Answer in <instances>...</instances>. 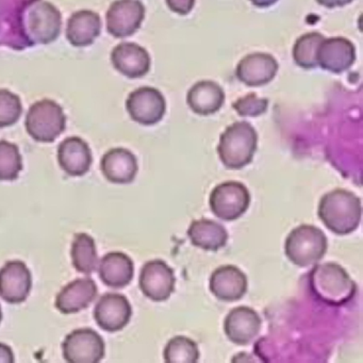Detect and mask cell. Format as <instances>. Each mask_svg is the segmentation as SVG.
<instances>
[{
  "label": "cell",
  "instance_id": "1",
  "mask_svg": "<svg viewBox=\"0 0 363 363\" xmlns=\"http://www.w3.org/2000/svg\"><path fill=\"white\" fill-rule=\"evenodd\" d=\"M18 33L28 45H48L58 39L62 16L46 0H28L18 18Z\"/></svg>",
  "mask_w": 363,
  "mask_h": 363
},
{
  "label": "cell",
  "instance_id": "2",
  "mask_svg": "<svg viewBox=\"0 0 363 363\" xmlns=\"http://www.w3.org/2000/svg\"><path fill=\"white\" fill-rule=\"evenodd\" d=\"M318 218L337 235L354 233L362 216L361 201L356 194L344 189H335L323 195L318 203Z\"/></svg>",
  "mask_w": 363,
  "mask_h": 363
},
{
  "label": "cell",
  "instance_id": "3",
  "mask_svg": "<svg viewBox=\"0 0 363 363\" xmlns=\"http://www.w3.org/2000/svg\"><path fill=\"white\" fill-rule=\"evenodd\" d=\"M309 286L318 301L330 306L350 303L357 291L347 272L333 262L315 265L309 274Z\"/></svg>",
  "mask_w": 363,
  "mask_h": 363
},
{
  "label": "cell",
  "instance_id": "4",
  "mask_svg": "<svg viewBox=\"0 0 363 363\" xmlns=\"http://www.w3.org/2000/svg\"><path fill=\"white\" fill-rule=\"evenodd\" d=\"M257 145L258 135L250 123H233L220 135L218 157L227 169H241L252 162Z\"/></svg>",
  "mask_w": 363,
  "mask_h": 363
},
{
  "label": "cell",
  "instance_id": "5",
  "mask_svg": "<svg viewBox=\"0 0 363 363\" xmlns=\"http://www.w3.org/2000/svg\"><path fill=\"white\" fill-rule=\"evenodd\" d=\"M327 247L328 241L320 228L312 225H301L286 237L284 254L293 264L308 267L322 260Z\"/></svg>",
  "mask_w": 363,
  "mask_h": 363
},
{
  "label": "cell",
  "instance_id": "6",
  "mask_svg": "<svg viewBox=\"0 0 363 363\" xmlns=\"http://www.w3.org/2000/svg\"><path fill=\"white\" fill-rule=\"evenodd\" d=\"M25 126L33 140L50 143L65 133L67 116L58 103L52 99H42L29 108Z\"/></svg>",
  "mask_w": 363,
  "mask_h": 363
},
{
  "label": "cell",
  "instance_id": "7",
  "mask_svg": "<svg viewBox=\"0 0 363 363\" xmlns=\"http://www.w3.org/2000/svg\"><path fill=\"white\" fill-rule=\"evenodd\" d=\"M250 203V191L239 182H222L210 194L209 205L212 213L220 220L228 222L241 218Z\"/></svg>",
  "mask_w": 363,
  "mask_h": 363
},
{
  "label": "cell",
  "instance_id": "8",
  "mask_svg": "<svg viewBox=\"0 0 363 363\" xmlns=\"http://www.w3.org/2000/svg\"><path fill=\"white\" fill-rule=\"evenodd\" d=\"M62 352L67 362L96 363L105 357V342L93 329H76L63 341Z\"/></svg>",
  "mask_w": 363,
  "mask_h": 363
},
{
  "label": "cell",
  "instance_id": "9",
  "mask_svg": "<svg viewBox=\"0 0 363 363\" xmlns=\"http://www.w3.org/2000/svg\"><path fill=\"white\" fill-rule=\"evenodd\" d=\"M145 18V8L140 0H116L106 14L107 30L118 39L135 35Z\"/></svg>",
  "mask_w": 363,
  "mask_h": 363
},
{
  "label": "cell",
  "instance_id": "10",
  "mask_svg": "<svg viewBox=\"0 0 363 363\" xmlns=\"http://www.w3.org/2000/svg\"><path fill=\"white\" fill-rule=\"evenodd\" d=\"M126 109L135 122L150 126L162 120L167 104L164 97L157 89L143 86L129 94Z\"/></svg>",
  "mask_w": 363,
  "mask_h": 363
},
{
  "label": "cell",
  "instance_id": "11",
  "mask_svg": "<svg viewBox=\"0 0 363 363\" xmlns=\"http://www.w3.org/2000/svg\"><path fill=\"white\" fill-rule=\"evenodd\" d=\"M176 278L167 263L160 259L148 261L142 267L139 284L142 293L154 301H164L175 290Z\"/></svg>",
  "mask_w": 363,
  "mask_h": 363
},
{
  "label": "cell",
  "instance_id": "12",
  "mask_svg": "<svg viewBox=\"0 0 363 363\" xmlns=\"http://www.w3.org/2000/svg\"><path fill=\"white\" fill-rule=\"evenodd\" d=\"M133 308L127 297L118 293H107L95 306L94 318L97 324L108 333L122 330L128 325Z\"/></svg>",
  "mask_w": 363,
  "mask_h": 363
},
{
  "label": "cell",
  "instance_id": "13",
  "mask_svg": "<svg viewBox=\"0 0 363 363\" xmlns=\"http://www.w3.org/2000/svg\"><path fill=\"white\" fill-rule=\"evenodd\" d=\"M31 286L33 277L23 261H9L0 269V297L7 303H24Z\"/></svg>",
  "mask_w": 363,
  "mask_h": 363
},
{
  "label": "cell",
  "instance_id": "14",
  "mask_svg": "<svg viewBox=\"0 0 363 363\" xmlns=\"http://www.w3.org/2000/svg\"><path fill=\"white\" fill-rule=\"evenodd\" d=\"M261 320L258 312L245 306L233 308L224 320V331L229 340L238 345L252 343L260 333Z\"/></svg>",
  "mask_w": 363,
  "mask_h": 363
},
{
  "label": "cell",
  "instance_id": "15",
  "mask_svg": "<svg viewBox=\"0 0 363 363\" xmlns=\"http://www.w3.org/2000/svg\"><path fill=\"white\" fill-rule=\"evenodd\" d=\"M247 286L245 274L235 265H223L210 277V291L223 301H239L247 292Z\"/></svg>",
  "mask_w": 363,
  "mask_h": 363
},
{
  "label": "cell",
  "instance_id": "16",
  "mask_svg": "<svg viewBox=\"0 0 363 363\" xmlns=\"http://www.w3.org/2000/svg\"><path fill=\"white\" fill-rule=\"evenodd\" d=\"M354 46L352 42L344 38L323 40L318 46L316 56L318 67L335 74H340L350 69L354 65Z\"/></svg>",
  "mask_w": 363,
  "mask_h": 363
},
{
  "label": "cell",
  "instance_id": "17",
  "mask_svg": "<svg viewBox=\"0 0 363 363\" xmlns=\"http://www.w3.org/2000/svg\"><path fill=\"white\" fill-rule=\"evenodd\" d=\"M114 69L131 79L143 77L150 72V57L147 50L135 43H121L111 52Z\"/></svg>",
  "mask_w": 363,
  "mask_h": 363
},
{
  "label": "cell",
  "instance_id": "18",
  "mask_svg": "<svg viewBox=\"0 0 363 363\" xmlns=\"http://www.w3.org/2000/svg\"><path fill=\"white\" fill-rule=\"evenodd\" d=\"M277 72V61L271 55L262 52H255L244 57L235 69L240 82L248 86H261L269 84Z\"/></svg>",
  "mask_w": 363,
  "mask_h": 363
},
{
  "label": "cell",
  "instance_id": "19",
  "mask_svg": "<svg viewBox=\"0 0 363 363\" xmlns=\"http://www.w3.org/2000/svg\"><path fill=\"white\" fill-rule=\"evenodd\" d=\"M97 286L91 278H80L65 286L57 295L56 307L65 314L77 313L96 298Z\"/></svg>",
  "mask_w": 363,
  "mask_h": 363
},
{
  "label": "cell",
  "instance_id": "20",
  "mask_svg": "<svg viewBox=\"0 0 363 363\" xmlns=\"http://www.w3.org/2000/svg\"><path fill=\"white\" fill-rule=\"evenodd\" d=\"M58 162L67 175L79 177L90 169L92 152L88 143L80 138H67L59 145Z\"/></svg>",
  "mask_w": 363,
  "mask_h": 363
},
{
  "label": "cell",
  "instance_id": "21",
  "mask_svg": "<svg viewBox=\"0 0 363 363\" xmlns=\"http://www.w3.org/2000/svg\"><path fill=\"white\" fill-rule=\"evenodd\" d=\"M101 169L104 176L113 184H130L137 176V158L130 150L113 148L104 155Z\"/></svg>",
  "mask_w": 363,
  "mask_h": 363
},
{
  "label": "cell",
  "instance_id": "22",
  "mask_svg": "<svg viewBox=\"0 0 363 363\" xmlns=\"http://www.w3.org/2000/svg\"><path fill=\"white\" fill-rule=\"evenodd\" d=\"M101 31V16L91 10L75 12L67 21V39L75 48L92 45Z\"/></svg>",
  "mask_w": 363,
  "mask_h": 363
},
{
  "label": "cell",
  "instance_id": "23",
  "mask_svg": "<svg viewBox=\"0 0 363 363\" xmlns=\"http://www.w3.org/2000/svg\"><path fill=\"white\" fill-rule=\"evenodd\" d=\"M99 277L106 286L120 289L128 286L135 275V265L124 252H109L103 257L99 267Z\"/></svg>",
  "mask_w": 363,
  "mask_h": 363
},
{
  "label": "cell",
  "instance_id": "24",
  "mask_svg": "<svg viewBox=\"0 0 363 363\" xmlns=\"http://www.w3.org/2000/svg\"><path fill=\"white\" fill-rule=\"evenodd\" d=\"M224 91L216 82L205 80L197 82L189 91L186 101L193 112L199 116H210L222 108Z\"/></svg>",
  "mask_w": 363,
  "mask_h": 363
},
{
  "label": "cell",
  "instance_id": "25",
  "mask_svg": "<svg viewBox=\"0 0 363 363\" xmlns=\"http://www.w3.org/2000/svg\"><path fill=\"white\" fill-rule=\"evenodd\" d=\"M188 235L193 245L210 252L220 250L228 241V233L225 227L207 218L194 220L189 227Z\"/></svg>",
  "mask_w": 363,
  "mask_h": 363
},
{
  "label": "cell",
  "instance_id": "26",
  "mask_svg": "<svg viewBox=\"0 0 363 363\" xmlns=\"http://www.w3.org/2000/svg\"><path fill=\"white\" fill-rule=\"evenodd\" d=\"M71 256L78 272L86 275L92 274L99 263L94 239L88 233H77L72 244Z\"/></svg>",
  "mask_w": 363,
  "mask_h": 363
},
{
  "label": "cell",
  "instance_id": "27",
  "mask_svg": "<svg viewBox=\"0 0 363 363\" xmlns=\"http://www.w3.org/2000/svg\"><path fill=\"white\" fill-rule=\"evenodd\" d=\"M324 39L318 33H310L298 38L293 48V59L295 63L305 69H315L318 67L316 56L318 46Z\"/></svg>",
  "mask_w": 363,
  "mask_h": 363
},
{
  "label": "cell",
  "instance_id": "28",
  "mask_svg": "<svg viewBox=\"0 0 363 363\" xmlns=\"http://www.w3.org/2000/svg\"><path fill=\"white\" fill-rule=\"evenodd\" d=\"M163 356L164 360L169 363L197 362L199 359V346L190 337L177 335L167 342Z\"/></svg>",
  "mask_w": 363,
  "mask_h": 363
},
{
  "label": "cell",
  "instance_id": "29",
  "mask_svg": "<svg viewBox=\"0 0 363 363\" xmlns=\"http://www.w3.org/2000/svg\"><path fill=\"white\" fill-rule=\"evenodd\" d=\"M23 169V159L16 144L0 141V180L18 179Z\"/></svg>",
  "mask_w": 363,
  "mask_h": 363
},
{
  "label": "cell",
  "instance_id": "30",
  "mask_svg": "<svg viewBox=\"0 0 363 363\" xmlns=\"http://www.w3.org/2000/svg\"><path fill=\"white\" fill-rule=\"evenodd\" d=\"M23 113L20 97L7 89H0V128L13 126Z\"/></svg>",
  "mask_w": 363,
  "mask_h": 363
},
{
  "label": "cell",
  "instance_id": "31",
  "mask_svg": "<svg viewBox=\"0 0 363 363\" xmlns=\"http://www.w3.org/2000/svg\"><path fill=\"white\" fill-rule=\"evenodd\" d=\"M233 107L239 116L255 118L267 111L269 101L267 99H260L256 94H248L235 101Z\"/></svg>",
  "mask_w": 363,
  "mask_h": 363
},
{
  "label": "cell",
  "instance_id": "32",
  "mask_svg": "<svg viewBox=\"0 0 363 363\" xmlns=\"http://www.w3.org/2000/svg\"><path fill=\"white\" fill-rule=\"evenodd\" d=\"M167 7L180 16H186L192 11L195 0H167Z\"/></svg>",
  "mask_w": 363,
  "mask_h": 363
},
{
  "label": "cell",
  "instance_id": "33",
  "mask_svg": "<svg viewBox=\"0 0 363 363\" xmlns=\"http://www.w3.org/2000/svg\"><path fill=\"white\" fill-rule=\"evenodd\" d=\"M14 362V354L7 344L0 343V363Z\"/></svg>",
  "mask_w": 363,
  "mask_h": 363
},
{
  "label": "cell",
  "instance_id": "34",
  "mask_svg": "<svg viewBox=\"0 0 363 363\" xmlns=\"http://www.w3.org/2000/svg\"><path fill=\"white\" fill-rule=\"evenodd\" d=\"M320 6L323 7L335 8V7H343V6L348 5L352 3V0H316Z\"/></svg>",
  "mask_w": 363,
  "mask_h": 363
},
{
  "label": "cell",
  "instance_id": "35",
  "mask_svg": "<svg viewBox=\"0 0 363 363\" xmlns=\"http://www.w3.org/2000/svg\"><path fill=\"white\" fill-rule=\"evenodd\" d=\"M256 7L267 8L277 3L278 0H250Z\"/></svg>",
  "mask_w": 363,
  "mask_h": 363
},
{
  "label": "cell",
  "instance_id": "36",
  "mask_svg": "<svg viewBox=\"0 0 363 363\" xmlns=\"http://www.w3.org/2000/svg\"><path fill=\"white\" fill-rule=\"evenodd\" d=\"M3 320V311H1V307H0V322Z\"/></svg>",
  "mask_w": 363,
  "mask_h": 363
}]
</instances>
